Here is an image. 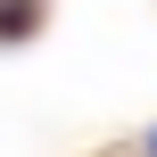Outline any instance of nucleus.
I'll return each instance as SVG.
<instances>
[{
    "label": "nucleus",
    "instance_id": "1",
    "mask_svg": "<svg viewBox=\"0 0 157 157\" xmlns=\"http://www.w3.org/2000/svg\"><path fill=\"white\" fill-rule=\"evenodd\" d=\"M149 157H157V141H149Z\"/></svg>",
    "mask_w": 157,
    "mask_h": 157
}]
</instances>
